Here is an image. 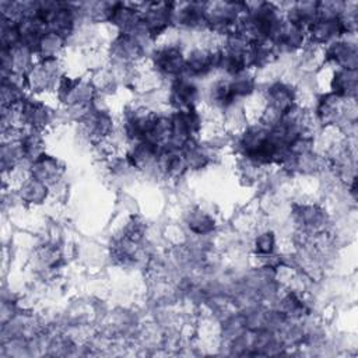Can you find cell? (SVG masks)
<instances>
[{
  "mask_svg": "<svg viewBox=\"0 0 358 358\" xmlns=\"http://www.w3.org/2000/svg\"><path fill=\"white\" fill-rule=\"evenodd\" d=\"M152 63L161 74L178 78L185 73L186 57L178 45H164L152 53Z\"/></svg>",
  "mask_w": 358,
  "mask_h": 358,
  "instance_id": "1",
  "label": "cell"
},
{
  "mask_svg": "<svg viewBox=\"0 0 358 358\" xmlns=\"http://www.w3.org/2000/svg\"><path fill=\"white\" fill-rule=\"evenodd\" d=\"M60 77L57 59H41L27 74V85L32 91H45L56 87Z\"/></svg>",
  "mask_w": 358,
  "mask_h": 358,
  "instance_id": "2",
  "label": "cell"
},
{
  "mask_svg": "<svg viewBox=\"0 0 358 358\" xmlns=\"http://www.w3.org/2000/svg\"><path fill=\"white\" fill-rule=\"evenodd\" d=\"M18 117L22 124L29 130L42 131L52 120V110L41 101L25 98L18 106H15Z\"/></svg>",
  "mask_w": 358,
  "mask_h": 358,
  "instance_id": "3",
  "label": "cell"
},
{
  "mask_svg": "<svg viewBox=\"0 0 358 358\" xmlns=\"http://www.w3.org/2000/svg\"><path fill=\"white\" fill-rule=\"evenodd\" d=\"M197 98H199V88L194 80L186 76H180L173 80L171 92H169V99L172 106L176 108V110L196 108Z\"/></svg>",
  "mask_w": 358,
  "mask_h": 358,
  "instance_id": "4",
  "label": "cell"
},
{
  "mask_svg": "<svg viewBox=\"0 0 358 358\" xmlns=\"http://www.w3.org/2000/svg\"><path fill=\"white\" fill-rule=\"evenodd\" d=\"M31 176L36 180L45 183L46 186L55 185L63 172V166L60 162L48 154H41L38 158L31 161Z\"/></svg>",
  "mask_w": 358,
  "mask_h": 358,
  "instance_id": "5",
  "label": "cell"
},
{
  "mask_svg": "<svg viewBox=\"0 0 358 358\" xmlns=\"http://www.w3.org/2000/svg\"><path fill=\"white\" fill-rule=\"evenodd\" d=\"M326 48L324 57L329 62H334L340 69H354L357 70V48L347 39H336Z\"/></svg>",
  "mask_w": 358,
  "mask_h": 358,
  "instance_id": "6",
  "label": "cell"
},
{
  "mask_svg": "<svg viewBox=\"0 0 358 358\" xmlns=\"http://www.w3.org/2000/svg\"><path fill=\"white\" fill-rule=\"evenodd\" d=\"M110 50L112 56L120 63L136 60L143 55L141 38L131 34H119L115 38Z\"/></svg>",
  "mask_w": 358,
  "mask_h": 358,
  "instance_id": "7",
  "label": "cell"
},
{
  "mask_svg": "<svg viewBox=\"0 0 358 358\" xmlns=\"http://www.w3.org/2000/svg\"><path fill=\"white\" fill-rule=\"evenodd\" d=\"M295 106V91L284 83H274L267 90V108L278 115L287 113Z\"/></svg>",
  "mask_w": 358,
  "mask_h": 358,
  "instance_id": "8",
  "label": "cell"
},
{
  "mask_svg": "<svg viewBox=\"0 0 358 358\" xmlns=\"http://www.w3.org/2000/svg\"><path fill=\"white\" fill-rule=\"evenodd\" d=\"M331 92L340 98H354L357 94V70L338 69L331 80Z\"/></svg>",
  "mask_w": 358,
  "mask_h": 358,
  "instance_id": "9",
  "label": "cell"
},
{
  "mask_svg": "<svg viewBox=\"0 0 358 358\" xmlns=\"http://www.w3.org/2000/svg\"><path fill=\"white\" fill-rule=\"evenodd\" d=\"M64 42H66V39L63 36L57 35L56 32L46 31L38 43L35 56H39L41 59H56V56L62 50Z\"/></svg>",
  "mask_w": 358,
  "mask_h": 358,
  "instance_id": "10",
  "label": "cell"
},
{
  "mask_svg": "<svg viewBox=\"0 0 358 358\" xmlns=\"http://www.w3.org/2000/svg\"><path fill=\"white\" fill-rule=\"evenodd\" d=\"M20 196L27 203L39 204L48 196V186L45 183L36 180L35 178L29 176L27 180L22 182V185L20 187Z\"/></svg>",
  "mask_w": 358,
  "mask_h": 358,
  "instance_id": "11",
  "label": "cell"
},
{
  "mask_svg": "<svg viewBox=\"0 0 358 358\" xmlns=\"http://www.w3.org/2000/svg\"><path fill=\"white\" fill-rule=\"evenodd\" d=\"M229 84H231V88L236 98L246 96V95L252 94L255 90V78L248 70H243V71L232 76L229 80Z\"/></svg>",
  "mask_w": 358,
  "mask_h": 358,
  "instance_id": "12",
  "label": "cell"
},
{
  "mask_svg": "<svg viewBox=\"0 0 358 358\" xmlns=\"http://www.w3.org/2000/svg\"><path fill=\"white\" fill-rule=\"evenodd\" d=\"M187 225L190 231L197 235H206L214 229V220L201 210H196L189 214Z\"/></svg>",
  "mask_w": 358,
  "mask_h": 358,
  "instance_id": "13",
  "label": "cell"
},
{
  "mask_svg": "<svg viewBox=\"0 0 358 358\" xmlns=\"http://www.w3.org/2000/svg\"><path fill=\"white\" fill-rule=\"evenodd\" d=\"M299 222L309 229H316L323 222V213L315 206H303L298 213Z\"/></svg>",
  "mask_w": 358,
  "mask_h": 358,
  "instance_id": "14",
  "label": "cell"
},
{
  "mask_svg": "<svg viewBox=\"0 0 358 358\" xmlns=\"http://www.w3.org/2000/svg\"><path fill=\"white\" fill-rule=\"evenodd\" d=\"M274 246H275V238L273 232H262L256 236L255 239V250L260 257L268 256L274 252Z\"/></svg>",
  "mask_w": 358,
  "mask_h": 358,
  "instance_id": "15",
  "label": "cell"
},
{
  "mask_svg": "<svg viewBox=\"0 0 358 358\" xmlns=\"http://www.w3.org/2000/svg\"><path fill=\"white\" fill-rule=\"evenodd\" d=\"M282 309L285 315H292V316H299L305 310L303 302L298 298L296 294H288L282 299Z\"/></svg>",
  "mask_w": 358,
  "mask_h": 358,
  "instance_id": "16",
  "label": "cell"
}]
</instances>
